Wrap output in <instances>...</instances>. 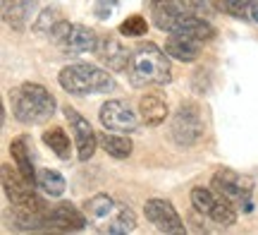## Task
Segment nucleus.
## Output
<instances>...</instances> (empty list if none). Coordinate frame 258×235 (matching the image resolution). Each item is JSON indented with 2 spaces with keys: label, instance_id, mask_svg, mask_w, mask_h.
<instances>
[{
  "label": "nucleus",
  "instance_id": "1",
  "mask_svg": "<svg viewBox=\"0 0 258 235\" xmlns=\"http://www.w3.org/2000/svg\"><path fill=\"white\" fill-rule=\"evenodd\" d=\"M84 214L89 218L93 230L98 233H110V235H124L132 233L137 226V216L134 211L122 204L117 199L108 197V195H96V197L84 202Z\"/></svg>",
  "mask_w": 258,
  "mask_h": 235
},
{
  "label": "nucleus",
  "instance_id": "2",
  "mask_svg": "<svg viewBox=\"0 0 258 235\" xmlns=\"http://www.w3.org/2000/svg\"><path fill=\"white\" fill-rule=\"evenodd\" d=\"M127 75L132 86H163L170 82V63L156 43H141L132 51Z\"/></svg>",
  "mask_w": 258,
  "mask_h": 235
},
{
  "label": "nucleus",
  "instance_id": "3",
  "mask_svg": "<svg viewBox=\"0 0 258 235\" xmlns=\"http://www.w3.org/2000/svg\"><path fill=\"white\" fill-rule=\"evenodd\" d=\"M57 82L67 94L72 96H89V94H110L117 89L115 79H112L105 70L89 63H74L60 70Z\"/></svg>",
  "mask_w": 258,
  "mask_h": 235
},
{
  "label": "nucleus",
  "instance_id": "4",
  "mask_svg": "<svg viewBox=\"0 0 258 235\" xmlns=\"http://www.w3.org/2000/svg\"><path fill=\"white\" fill-rule=\"evenodd\" d=\"M12 113L24 125H36L46 122L55 113V99L41 84H22L12 94Z\"/></svg>",
  "mask_w": 258,
  "mask_h": 235
},
{
  "label": "nucleus",
  "instance_id": "5",
  "mask_svg": "<svg viewBox=\"0 0 258 235\" xmlns=\"http://www.w3.org/2000/svg\"><path fill=\"white\" fill-rule=\"evenodd\" d=\"M211 185L218 195H222V197L230 202L232 207L239 209L241 214L253 211V178L241 175L237 170L222 168L213 175Z\"/></svg>",
  "mask_w": 258,
  "mask_h": 235
},
{
  "label": "nucleus",
  "instance_id": "6",
  "mask_svg": "<svg viewBox=\"0 0 258 235\" xmlns=\"http://www.w3.org/2000/svg\"><path fill=\"white\" fill-rule=\"evenodd\" d=\"M0 170H3V190H5V195H8L12 207L31 209V211H46V204L34 192L36 185H31L19 170H12V166H8V163H3Z\"/></svg>",
  "mask_w": 258,
  "mask_h": 235
},
{
  "label": "nucleus",
  "instance_id": "7",
  "mask_svg": "<svg viewBox=\"0 0 258 235\" xmlns=\"http://www.w3.org/2000/svg\"><path fill=\"white\" fill-rule=\"evenodd\" d=\"M191 204L194 209L203 214V216L213 218L218 226L227 228L237 221V209L232 207L227 199L218 195L215 190H208V187H194L191 190Z\"/></svg>",
  "mask_w": 258,
  "mask_h": 235
},
{
  "label": "nucleus",
  "instance_id": "8",
  "mask_svg": "<svg viewBox=\"0 0 258 235\" xmlns=\"http://www.w3.org/2000/svg\"><path fill=\"white\" fill-rule=\"evenodd\" d=\"M172 139L179 147H194L196 142L203 137V120L199 108L191 104H182L179 111L172 118V127H170Z\"/></svg>",
  "mask_w": 258,
  "mask_h": 235
},
{
  "label": "nucleus",
  "instance_id": "9",
  "mask_svg": "<svg viewBox=\"0 0 258 235\" xmlns=\"http://www.w3.org/2000/svg\"><path fill=\"white\" fill-rule=\"evenodd\" d=\"M86 223H89L86 214H82L70 202H60V204L46 207V214H43V228H50V230L74 233V230H84Z\"/></svg>",
  "mask_w": 258,
  "mask_h": 235
},
{
  "label": "nucleus",
  "instance_id": "10",
  "mask_svg": "<svg viewBox=\"0 0 258 235\" xmlns=\"http://www.w3.org/2000/svg\"><path fill=\"white\" fill-rule=\"evenodd\" d=\"M144 214L153 223V228L160 230V233H175V235L184 233L182 218H179V214L167 199H148L146 207H144Z\"/></svg>",
  "mask_w": 258,
  "mask_h": 235
},
{
  "label": "nucleus",
  "instance_id": "11",
  "mask_svg": "<svg viewBox=\"0 0 258 235\" xmlns=\"http://www.w3.org/2000/svg\"><path fill=\"white\" fill-rule=\"evenodd\" d=\"M98 118H101L103 127L110 132H134L139 125V118L137 113L129 108L127 101H108V104L101 106V111H98Z\"/></svg>",
  "mask_w": 258,
  "mask_h": 235
},
{
  "label": "nucleus",
  "instance_id": "12",
  "mask_svg": "<svg viewBox=\"0 0 258 235\" xmlns=\"http://www.w3.org/2000/svg\"><path fill=\"white\" fill-rule=\"evenodd\" d=\"M64 118L70 120V127H72V134H74V147H77V156L79 161H89L96 151V144H98V137L93 132L91 122L86 120L84 115H79L74 108H64Z\"/></svg>",
  "mask_w": 258,
  "mask_h": 235
},
{
  "label": "nucleus",
  "instance_id": "13",
  "mask_svg": "<svg viewBox=\"0 0 258 235\" xmlns=\"http://www.w3.org/2000/svg\"><path fill=\"white\" fill-rule=\"evenodd\" d=\"M96 56H98V60H101L108 70H112V72H122V70L127 72L132 53H129L115 36H103V38H98Z\"/></svg>",
  "mask_w": 258,
  "mask_h": 235
},
{
  "label": "nucleus",
  "instance_id": "14",
  "mask_svg": "<svg viewBox=\"0 0 258 235\" xmlns=\"http://www.w3.org/2000/svg\"><path fill=\"white\" fill-rule=\"evenodd\" d=\"M170 34H179V36H189L194 41H211L215 36L213 24H208L203 17L194 15V12H184L182 17L175 22V27Z\"/></svg>",
  "mask_w": 258,
  "mask_h": 235
},
{
  "label": "nucleus",
  "instance_id": "15",
  "mask_svg": "<svg viewBox=\"0 0 258 235\" xmlns=\"http://www.w3.org/2000/svg\"><path fill=\"white\" fill-rule=\"evenodd\" d=\"M96 46H98V36L89 27H82V24H74L60 43V48L70 56H82L89 51H96Z\"/></svg>",
  "mask_w": 258,
  "mask_h": 235
},
{
  "label": "nucleus",
  "instance_id": "16",
  "mask_svg": "<svg viewBox=\"0 0 258 235\" xmlns=\"http://www.w3.org/2000/svg\"><path fill=\"white\" fill-rule=\"evenodd\" d=\"M29 137H15V139L10 142V154H12V159L17 163V170L24 175V178L31 182V185H36V170H34V163H31V154H29Z\"/></svg>",
  "mask_w": 258,
  "mask_h": 235
},
{
  "label": "nucleus",
  "instance_id": "17",
  "mask_svg": "<svg viewBox=\"0 0 258 235\" xmlns=\"http://www.w3.org/2000/svg\"><path fill=\"white\" fill-rule=\"evenodd\" d=\"M165 53L179 63H191L199 58V41L189 36H179V34H170V38L165 41Z\"/></svg>",
  "mask_w": 258,
  "mask_h": 235
},
{
  "label": "nucleus",
  "instance_id": "18",
  "mask_svg": "<svg viewBox=\"0 0 258 235\" xmlns=\"http://www.w3.org/2000/svg\"><path fill=\"white\" fill-rule=\"evenodd\" d=\"M34 12V0H5L3 3V19L12 29H24Z\"/></svg>",
  "mask_w": 258,
  "mask_h": 235
},
{
  "label": "nucleus",
  "instance_id": "19",
  "mask_svg": "<svg viewBox=\"0 0 258 235\" xmlns=\"http://www.w3.org/2000/svg\"><path fill=\"white\" fill-rule=\"evenodd\" d=\"M139 115L146 125H160L167 118V104L158 94H146L139 101Z\"/></svg>",
  "mask_w": 258,
  "mask_h": 235
},
{
  "label": "nucleus",
  "instance_id": "20",
  "mask_svg": "<svg viewBox=\"0 0 258 235\" xmlns=\"http://www.w3.org/2000/svg\"><path fill=\"white\" fill-rule=\"evenodd\" d=\"M64 178L57 173V170H38L36 173V187L43 192V195H48V197H60L64 192Z\"/></svg>",
  "mask_w": 258,
  "mask_h": 235
},
{
  "label": "nucleus",
  "instance_id": "21",
  "mask_svg": "<svg viewBox=\"0 0 258 235\" xmlns=\"http://www.w3.org/2000/svg\"><path fill=\"white\" fill-rule=\"evenodd\" d=\"M98 142H101V147L110 154L112 159H127L132 154V142L127 137H122V134H110V130L103 132L98 137Z\"/></svg>",
  "mask_w": 258,
  "mask_h": 235
},
{
  "label": "nucleus",
  "instance_id": "22",
  "mask_svg": "<svg viewBox=\"0 0 258 235\" xmlns=\"http://www.w3.org/2000/svg\"><path fill=\"white\" fill-rule=\"evenodd\" d=\"M43 142H46V147H50V151L60 156V159H70V139H67V134L64 130L60 127H50V130L43 132Z\"/></svg>",
  "mask_w": 258,
  "mask_h": 235
},
{
  "label": "nucleus",
  "instance_id": "23",
  "mask_svg": "<svg viewBox=\"0 0 258 235\" xmlns=\"http://www.w3.org/2000/svg\"><path fill=\"white\" fill-rule=\"evenodd\" d=\"M251 5H253V0H218V10L239 19L251 17Z\"/></svg>",
  "mask_w": 258,
  "mask_h": 235
},
{
  "label": "nucleus",
  "instance_id": "24",
  "mask_svg": "<svg viewBox=\"0 0 258 235\" xmlns=\"http://www.w3.org/2000/svg\"><path fill=\"white\" fill-rule=\"evenodd\" d=\"M146 31H148L146 19L139 17V15H134V17H127L120 24V34H122V36H144Z\"/></svg>",
  "mask_w": 258,
  "mask_h": 235
},
{
  "label": "nucleus",
  "instance_id": "25",
  "mask_svg": "<svg viewBox=\"0 0 258 235\" xmlns=\"http://www.w3.org/2000/svg\"><path fill=\"white\" fill-rule=\"evenodd\" d=\"M115 8H117V0H98L96 8H93V12H96V17L98 19H108Z\"/></svg>",
  "mask_w": 258,
  "mask_h": 235
},
{
  "label": "nucleus",
  "instance_id": "26",
  "mask_svg": "<svg viewBox=\"0 0 258 235\" xmlns=\"http://www.w3.org/2000/svg\"><path fill=\"white\" fill-rule=\"evenodd\" d=\"M48 24H50V29L57 24V17H55V10H43L41 12V19L36 22V31H48Z\"/></svg>",
  "mask_w": 258,
  "mask_h": 235
},
{
  "label": "nucleus",
  "instance_id": "27",
  "mask_svg": "<svg viewBox=\"0 0 258 235\" xmlns=\"http://www.w3.org/2000/svg\"><path fill=\"white\" fill-rule=\"evenodd\" d=\"M72 29V24L70 22H64V19H57V24L53 29H50V38L55 41V43H62V38L67 36V31Z\"/></svg>",
  "mask_w": 258,
  "mask_h": 235
},
{
  "label": "nucleus",
  "instance_id": "28",
  "mask_svg": "<svg viewBox=\"0 0 258 235\" xmlns=\"http://www.w3.org/2000/svg\"><path fill=\"white\" fill-rule=\"evenodd\" d=\"M177 3H179L186 12H194V15H196V12H201V10L206 8V0H177Z\"/></svg>",
  "mask_w": 258,
  "mask_h": 235
},
{
  "label": "nucleus",
  "instance_id": "29",
  "mask_svg": "<svg viewBox=\"0 0 258 235\" xmlns=\"http://www.w3.org/2000/svg\"><path fill=\"white\" fill-rule=\"evenodd\" d=\"M251 19L258 22V0H253V5H251Z\"/></svg>",
  "mask_w": 258,
  "mask_h": 235
},
{
  "label": "nucleus",
  "instance_id": "30",
  "mask_svg": "<svg viewBox=\"0 0 258 235\" xmlns=\"http://www.w3.org/2000/svg\"><path fill=\"white\" fill-rule=\"evenodd\" d=\"M148 3H158V0H148Z\"/></svg>",
  "mask_w": 258,
  "mask_h": 235
}]
</instances>
